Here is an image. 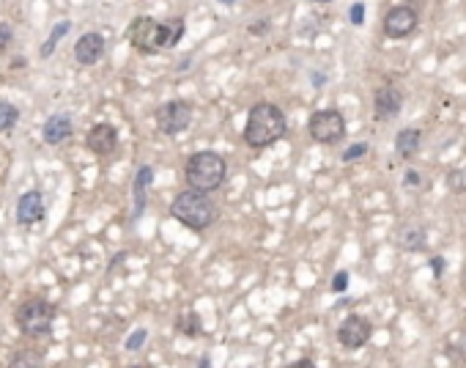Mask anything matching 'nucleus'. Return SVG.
I'll return each instance as SVG.
<instances>
[{
  "instance_id": "14",
  "label": "nucleus",
  "mask_w": 466,
  "mask_h": 368,
  "mask_svg": "<svg viewBox=\"0 0 466 368\" xmlns=\"http://www.w3.org/2000/svg\"><path fill=\"white\" fill-rule=\"evenodd\" d=\"M72 132H74V127H72V118L66 116V113H55V116H49L45 124V143L47 146H61L63 140L72 138Z\"/></svg>"
},
{
  "instance_id": "10",
  "label": "nucleus",
  "mask_w": 466,
  "mask_h": 368,
  "mask_svg": "<svg viewBox=\"0 0 466 368\" xmlns=\"http://www.w3.org/2000/svg\"><path fill=\"white\" fill-rule=\"evenodd\" d=\"M401 107H403V93L395 86H381L373 96V113H376L378 121L395 118L401 113Z\"/></svg>"
},
{
  "instance_id": "4",
  "label": "nucleus",
  "mask_w": 466,
  "mask_h": 368,
  "mask_svg": "<svg viewBox=\"0 0 466 368\" xmlns=\"http://www.w3.org/2000/svg\"><path fill=\"white\" fill-rule=\"evenodd\" d=\"M170 215L173 220H179L182 226L192 231H206L214 220H217V204L209 198V195H200V192H179L170 204Z\"/></svg>"
},
{
  "instance_id": "26",
  "label": "nucleus",
  "mask_w": 466,
  "mask_h": 368,
  "mask_svg": "<svg viewBox=\"0 0 466 368\" xmlns=\"http://www.w3.org/2000/svg\"><path fill=\"white\" fill-rule=\"evenodd\" d=\"M362 20H365V6H362V3H354V6H351V22H354V25H362Z\"/></svg>"
},
{
  "instance_id": "3",
  "label": "nucleus",
  "mask_w": 466,
  "mask_h": 368,
  "mask_svg": "<svg viewBox=\"0 0 466 368\" xmlns=\"http://www.w3.org/2000/svg\"><path fill=\"white\" fill-rule=\"evenodd\" d=\"M225 176H228V162L217 151H198L186 160L184 179L192 192L209 195V192L223 187Z\"/></svg>"
},
{
  "instance_id": "18",
  "label": "nucleus",
  "mask_w": 466,
  "mask_h": 368,
  "mask_svg": "<svg viewBox=\"0 0 466 368\" xmlns=\"http://www.w3.org/2000/svg\"><path fill=\"white\" fill-rule=\"evenodd\" d=\"M398 245L403 250H419L425 245V229L422 226H409V229H401L398 233Z\"/></svg>"
},
{
  "instance_id": "5",
  "label": "nucleus",
  "mask_w": 466,
  "mask_h": 368,
  "mask_svg": "<svg viewBox=\"0 0 466 368\" xmlns=\"http://www.w3.org/2000/svg\"><path fill=\"white\" fill-rule=\"evenodd\" d=\"M58 316V308L45 300V297H31L25 300L17 311H14V322H17V330L28 338H42L52 330V322Z\"/></svg>"
},
{
  "instance_id": "13",
  "label": "nucleus",
  "mask_w": 466,
  "mask_h": 368,
  "mask_svg": "<svg viewBox=\"0 0 466 368\" xmlns=\"http://www.w3.org/2000/svg\"><path fill=\"white\" fill-rule=\"evenodd\" d=\"M102 55H104V36H102V33L88 31V33H83V36L77 39V45H74V58H77V63L91 66Z\"/></svg>"
},
{
  "instance_id": "11",
  "label": "nucleus",
  "mask_w": 466,
  "mask_h": 368,
  "mask_svg": "<svg viewBox=\"0 0 466 368\" xmlns=\"http://www.w3.org/2000/svg\"><path fill=\"white\" fill-rule=\"evenodd\" d=\"M86 146L91 148L93 154H99V157H107V154H113L115 151V146H118V132H115V127L113 124H93L91 130H88V135H86Z\"/></svg>"
},
{
  "instance_id": "25",
  "label": "nucleus",
  "mask_w": 466,
  "mask_h": 368,
  "mask_svg": "<svg viewBox=\"0 0 466 368\" xmlns=\"http://www.w3.org/2000/svg\"><path fill=\"white\" fill-rule=\"evenodd\" d=\"M346 289H348V273H337L335 280H332V291L340 294V291H346Z\"/></svg>"
},
{
  "instance_id": "19",
  "label": "nucleus",
  "mask_w": 466,
  "mask_h": 368,
  "mask_svg": "<svg viewBox=\"0 0 466 368\" xmlns=\"http://www.w3.org/2000/svg\"><path fill=\"white\" fill-rule=\"evenodd\" d=\"M69 28H72V22H69V20H63V22H58V25L52 28V33H49V39H47L45 45H42V49H39V52H42V58H49V55L55 52V47H58V42H61V39H63V36L69 33Z\"/></svg>"
},
{
  "instance_id": "29",
  "label": "nucleus",
  "mask_w": 466,
  "mask_h": 368,
  "mask_svg": "<svg viewBox=\"0 0 466 368\" xmlns=\"http://www.w3.org/2000/svg\"><path fill=\"white\" fill-rule=\"evenodd\" d=\"M442 267H444L442 259H433V270H436V275H442Z\"/></svg>"
},
{
  "instance_id": "16",
  "label": "nucleus",
  "mask_w": 466,
  "mask_h": 368,
  "mask_svg": "<svg viewBox=\"0 0 466 368\" xmlns=\"http://www.w3.org/2000/svg\"><path fill=\"white\" fill-rule=\"evenodd\" d=\"M417 148H419V130L409 127V130H401V132H398V138H395V151H398V157L409 160V157L417 154Z\"/></svg>"
},
{
  "instance_id": "24",
  "label": "nucleus",
  "mask_w": 466,
  "mask_h": 368,
  "mask_svg": "<svg viewBox=\"0 0 466 368\" xmlns=\"http://www.w3.org/2000/svg\"><path fill=\"white\" fill-rule=\"evenodd\" d=\"M11 39H14V36H11V28H8L6 22H0V55H3L6 49H8Z\"/></svg>"
},
{
  "instance_id": "23",
  "label": "nucleus",
  "mask_w": 466,
  "mask_h": 368,
  "mask_svg": "<svg viewBox=\"0 0 466 368\" xmlns=\"http://www.w3.org/2000/svg\"><path fill=\"white\" fill-rule=\"evenodd\" d=\"M365 154H368V143H354L351 148H346V151H343V162L360 160V157H365Z\"/></svg>"
},
{
  "instance_id": "31",
  "label": "nucleus",
  "mask_w": 466,
  "mask_h": 368,
  "mask_svg": "<svg viewBox=\"0 0 466 368\" xmlns=\"http://www.w3.org/2000/svg\"><path fill=\"white\" fill-rule=\"evenodd\" d=\"M132 368H154V366H148V363H138V366H132Z\"/></svg>"
},
{
  "instance_id": "17",
  "label": "nucleus",
  "mask_w": 466,
  "mask_h": 368,
  "mask_svg": "<svg viewBox=\"0 0 466 368\" xmlns=\"http://www.w3.org/2000/svg\"><path fill=\"white\" fill-rule=\"evenodd\" d=\"M8 368H45V358L36 349H19L11 355Z\"/></svg>"
},
{
  "instance_id": "12",
  "label": "nucleus",
  "mask_w": 466,
  "mask_h": 368,
  "mask_svg": "<svg viewBox=\"0 0 466 368\" xmlns=\"http://www.w3.org/2000/svg\"><path fill=\"white\" fill-rule=\"evenodd\" d=\"M45 217V198L39 190H31L25 195H19L17 201V223L19 226H33Z\"/></svg>"
},
{
  "instance_id": "30",
  "label": "nucleus",
  "mask_w": 466,
  "mask_h": 368,
  "mask_svg": "<svg viewBox=\"0 0 466 368\" xmlns=\"http://www.w3.org/2000/svg\"><path fill=\"white\" fill-rule=\"evenodd\" d=\"M209 363H211V360H209V358H203V360L198 363V368H211V366H209Z\"/></svg>"
},
{
  "instance_id": "27",
  "label": "nucleus",
  "mask_w": 466,
  "mask_h": 368,
  "mask_svg": "<svg viewBox=\"0 0 466 368\" xmlns=\"http://www.w3.org/2000/svg\"><path fill=\"white\" fill-rule=\"evenodd\" d=\"M285 368H316V363H313V360H307V358H302V360H294L291 366H285Z\"/></svg>"
},
{
  "instance_id": "21",
  "label": "nucleus",
  "mask_w": 466,
  "mask_h": 368,
  "mask_svg": "<svg viewBox=\"0 0 466 368\" xmlns=\"http://www.w3.org/2000/svg\"><path fill=\"white\" fill-rule=\"evenodd\" d=\"M19 121V107L11 102H0V132H11Z\"/></svg>"
},
{
  "instance_id": "1",
  "label": "nucleus",
  "mask_w": 466,
  "mask_h": 368,
  "mask_svg": "<svg viewBox=\"0 0 466 368\" xmlns=\"http://www.w3.org/2000/svg\"><path fill=\"white\" fill-rule=\"evenodd\" d=\"M184 20H168V22H156L151 17H138L129 25V42L135 49L154 55L159 49H170L184 39Z\"/></svg>"
},
{
  "instance_id": "2",
  "label": "nucleus",
  "mask_w": 466,
  "mask_h": 368,
  "mask_svg": "<svg viewBox=\"0 0 466 368\" xmlns=\"http://www.w3.org/2000/svg\"><path fill=\"white\" fill-rule=\"evenodd\" d=\"M288 130L285 113L272 102H258L244 124V143L252 148H266L272 143H278Z\"/></svg>"
},
{
  "instance_id": "20",
  "label": "nucleus",
  "mask_w": 466,
  "mask_h": 368,
  "mask_svg": "<svg viewBox=\"0 0 466 368\" xmlns=\"http://www.w3.org/2000/svg\"><path fill=\"white\" fill-rule=\"evenodd\" d=\"M176 332H182V335H189V338H195V335H200L203 332V324H200V316L198 314H184V316H179L176 319Z\"/></svg>"
},
{
  "instance_id": "8",
  "label": "nucleus",
  "mask_w": 466,
  "mask_h": 368,
  "mask_svg": "<svg viewBox=\"0 0 466 368\" xmlns=\"http://www.w3.org/2000/svg\"><path fill=\"white\" fill-rule=\"evenodd\" d=\"M417 28V11L412 6H395L384 17V33L389 39H406Z\"/></svg>"
},
{
  "instance_id": "9",
  "label": "nucleus",
  "mask_w": 466,
  "mask_h": 368,
  "mask_svg": "<svg viewBox=\"0 0 466 368\" xmlns=\"http://www.w3.org/2000/svg\"><path fill=\"white\" fill-rule=\"evenodd\" d=\"M371 332H373V324L365 319V316H346L343 324L337 327V341H340V346H346V349H360V346H365L368 341H371Z\"/></svg>"
},
{
  "instance_id": "7",
  "label": "nucleus",
  "mask_w": 466,
  "mask_h": 368,
  "mask_svg": "<svg viewBox=\"0 0 466 368\" xmlns=\"http://www.w3.org/2000/svg\"><path fill=\"white\" fill-rule=\"evenodd\" d=\"M307 130L316 143H337L346 135V118L340 110H316L307 121Z\"/></svg>"
},
{
  "instance_id": "22",
  "label": "nucleus",
  "mask_w": 466,
  "mask_h": 368,
  "mask_svg": "<svg viewBox=\"0 0 466 368\" xmlns=\"http://www.w3.org/2000/svg\"><path fill=\"white\" fill-rule=\"evenodd\" d=\"M145 338H148V330H145V327H138V330L127 338V344H124V346H127V352H135V349H140V346L145 344Z\"/></svg>"
},
{
  "instance_id": "6",
  "label": "nucleus",
  "mask_w": 466,
  "mask_h": 368,
  "mask_svg": "<svg viewBox=\"0 0 466 368\" xmlns=\"http://www.w3.org/2000/svg\"><path fill=\"white\" fill-rule=\"evenodd\" d=\"M192 124V105L184 99H170L156 107V130L162 135H179Z\"/></svg>"
},
{
  "instance_id": "15",
  "label": "nucleus",
  "mask_w": 466,
  "mask_h": 368,
  "mask_svg": "<svg viewBox=\"0 0 466 368\" xmlns=\"http://www.w3.org/2000/svg\"><path fill=\"white\" fill-rule=\"evenodd\" d=\"M154 182V168L151 165H143L138 174H135V184H132V195H135V212H132V217L138 220L140 215H143V209H145V190H148V184Z\"/></svg>"
},
{
  "instance_id": "32",
  "label": "nucleus",
  "mask_w": 466,
  "mask_h": 368,
  "mask_svg": "<svg viewBox=\"0 0 466 368\" xmlns=\"http://www.w3.org/2000/svg\"><path fill=\"white\" fill-rule=\"evenodd\" d=\"M464 358H466V341H464Z\"/></svg>"
},
{
  "instance_id": "28",
  "label": "nucleus",
  "mask_w": 466,
  "mask_h": 368,
  "mask_svg": "<svg viewBox=\"0 0 466 368\" xmlns=\"http://www.w3.org/2000/svg\"><path fill=\"white\" fill-rule=\"evenodd\" d=\"M406 184H419V176L415 174V171H409V174H406Z\"/></svg>"
}]
</instances>
